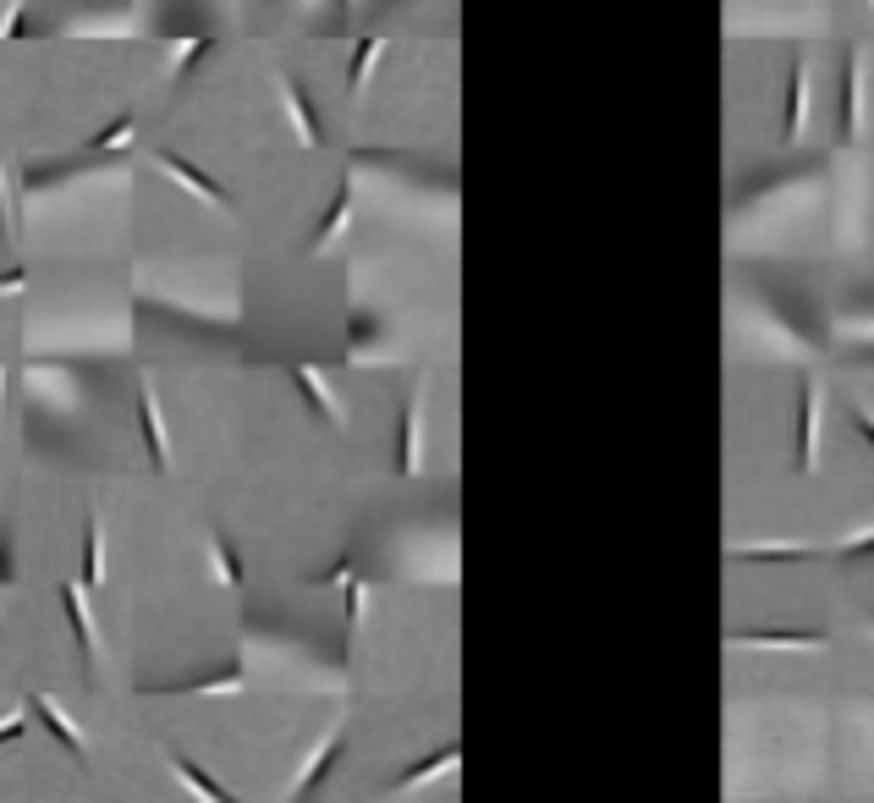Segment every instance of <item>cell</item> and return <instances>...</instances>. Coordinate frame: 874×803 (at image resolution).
<instances>
[{
    "label": "cell",
    "mask_w": 874,
    "mask_h": 803,
    "mask_svg": "<svg viewBox=\"0 0 874 803\" xmlns=\"http://www.w3.org/2000/svg\"><path fill=\"white\" fill-rule=\"evenodd\" d=\"M820 413H825V391H820V380H803V391H798V474H814Z\"/></svg>",
    "instance_id": "6da1fadb"
},
{
    "label": "cell",
    "mask_w": 874,
    "mask_h": 803,
    "mask_svg": "<svg viewBox=\"0 0 874 803\" xmlns=\"http://www.w3.org/2000/svg\"><path fill=\"white\" fill-rule=\"evenodd\" d=\"M836 133H842V144H853L864 133V55L858 50H847V61H842V122H836Z\"/></svg>",
    "instance_id": "7a4b0ae2"
},
{
    "label": "cell",
    "mask_w": 874,
    "mask_h": 803,
    "mask_svg": "<svg viewBox=\"0 0 874 803\" xmlns=\"http://www.w3.org/2000/svg\"><path fill=\"white\" fill-rule=\"evenodd\" d=\"M154 165L176 182V187H187L193 198H204V204H215V209H232V193L226 187H215L198 165H187V161H176V155H165V150H154Z\"/></svg>",
    "instance_id": "3957f363"
},
{
    "label": "cell",
    "mask_w": 874,
    "mask_h": 803,
    "mask_svg": "<svg viewBox=\"0 0 874 803\" xmlns=\"http://www.w3.org/2000/svg\"><path fill=\"white\" fill-rule=\"evenodd\" d=\"M803 122H809V66L792 61V72H786V105H781V144H798Z\"/></svg>",
    "instance_id": "277c9868"
},
{
    "label": "cell",
    "mask_w": 874,
    "mask_h": 803,
    "mask_svg": "<svg viewBox=\"0 0 874 803\" xmlns=\"http://www.w3.org/2000/svg\"><path fill=\"white\" fill-rule=\"evenodd\" d=\"M820 628H775V634H727V649H825Z\"/></svg>",
    "instance_id": "5b68a950"
},
{
    "label": "cell",
    "mask_w": 874,
    "mask_h": 803,
    "mask_svg": "<svg viewBox=\"0 0 874 803\" xmlns=\"http://www.w3.org/2000/svg\"><path fill=\"white\" fill-rule=\"evenodd\" d=\"M28 710H33V716H39V721L50 727V738H55V743H61V749H66L72 760H89V749H83L78 727L66 721V710H61V704H55L50 693H28Z\"/></svg>",
    "instance_id": "8992f818"
},
{
    "label": "cell",
    "mask_w": 874,
    "mask_h": 803,
    "mask_svg": "<svg viewBox=\"0 0 874 803\" xmlns=\"http://www.w3.org/2000/svg\"><path fill=\"white\" fill-rule=\"evenodd\" d=\"M419 413H424V391H413L402 402V435H397V474L402 480L419 474Z\"/></svg>",
    "instance_id": "52a82bcc"
},
{
    "label": "cell",
    "mask_w": 874,
    "mask_h": 803,
    "mask_svg": "<svg viewBox=\"0 0 874 803\" xmlns=\"http://www.w3.org/2000/svg\"><path fill=\"white\" fill-rule=\"evenodd\" d=\"M138 424H144V446H148V463H154V474H165V469H171V452H165L160 402H154V385H148V380H144V391H138Z\"/></svg>",
    "instance_id": "ba28073f"
},
{
    "label": "cell",
    "mask_w": 874,
    "mask_h": 803,
    "mask_svg": "<svg viewBox=\"0 0 874 803\" xmlns=\"http://www.w3.org/2000/svg\"><path fill=\"white\" fill-rule=\"evenodd\" d=\"M281 94H287V111H291V122H297V138H302L308 150H319L325 138H319V116H313V100H308V89H302L297 78H281Z\"/></svg>",
    "instance_id": "9c48e42d"
},
{
    "label": "cell",
    "mask_w": 874,
    "mask_h": 803,
    "mask_svg": "<svg viewBox=\"0 0 874 803\" xmlns=\"http://www.w3.org/2000/svg\"><path fill=\"white\" fill-rule=\"evenodd\" d=\"M814 545L803 539H775V545H731L727 562H809Z\"/></svg>",
    "instance_id": "30bf717a"
},
{
    "label": "cell",
    "mask_w": 874,
    "mask_h": 803,
    "mask_svg": "<svg viewBox=\"0 0 874 803\" xmlns=\"http://www.w3.org/2000/svg\"><path fill=\"white\" fill-rule=\"evenodd\" d=\"M291 374H297V385H302V397L313 402V413H325V419H330V424L341 430V424H347V413H341V402H336V391H330V385L319 380V369H308V363H297Z\"/></svg>",
    "instance_id": "8fae6325"
},
{
    "label": "cell",
    "mask_w": 874,
    "mask_h": 803,
    "mask_svg": "<svg viewBox=\"0 0 874 803\" xmlns=\"http://www.w3.org/2000/svg\"><path fill=\"white\" fill-rule=\"evenodd\" d=\"M347 215H352V176H341V182H336V204L325 209V220H319V231H313V254H319V248H330V243L341 237Z\"/></svg>",
    "instance_id": "7c38bea8"
},
{
    "label": "cell",
    "mask_w": 874,
    "mask_h": 803,
    "mask_svg": "<svg viewBox=\"0 0 874 803\" xmlns=\"http://www.w3.org/2000/svg\"><path fill=\"white\" fill-rule=\"evenodd\" d=\"M341 743H347V732H341V727H336V732H330V738H325V749H319V754H313V760H308V771H302V776H297V787H291V799H308V793H313V787H319V782H325V771H330V765H336V754H341Z\"/></svg>",
    "instance_id": "4fadbf2b"
},
{
    "label": "cell",
    "mask_w": 874,
    "mask_h": 803,
    "mask_svg": "<svg viewBox=\"0 0 874 803\" xmlns=\"http://www.w3.org/2000/svg\"><path fill=\"white\" fill-rule=\"evenodd\" d=\"M78 584L94 589V595L105 584V534H100V523H83V578Z\"/></svg>",
    "instance_id": "5bb4252c"
},
{
    "label": "cell",
    "mask_w": 874,
    "mask_h": 803,
    "mask_svg": "<svg viewBox=\"0 0 874 803\" xmlns=\"http://www.w3.org/2000/svg\"><path fill=\"white\" fill-rule=\"evenodd\" d=\"M456 760H462V749H456V743H445V749H435V754H430L424 765H413V771H402V776L391 782V793H408V787H424L430 776H440V771H451Z\"/></svg>",
    "instance_id": "9a60e30c"
},
{
    "label": "cell",
    "mask_w": 874,
    "mask_h": 803,
    "mask_svg": "<svg viewBox=\"0 0 874 803\" xmlns=\"http://www.w3.org/2000/svg\"><path fill=\"white\" fill-rule=\"evenodd\" d=\"M61 606H66V628H72L78 649L94 660V622H89V611H83V595H78V584H61Z\"/></svg>",
    "instance_id": "2e32d148"
},
{
    "label": "cell",
    "mask_w": 874,
    "mask_h": 803,
    "mask_svg": "<svg viewBox=\"0 0 874 803\" xmlns=\"http://www.w3.org/2000/svg\"><path fill=\"white\" fill-rule=\"evenodd\" d=\"M171 771H176V782H182L187 793H198V799H209V803H232V793H226V787H215V782H209V776H204L198 765H187L182 754L171 760Z\"/></svg>",
    "instance_id": "e0dca14e"
},
{
    "label": "cell",
    "mask_w": 874,
    "mask_h": 803,
    "mask_svg": "<svg viewBox=\"0 0 874 803\" xmlns=\"http://www.w3.org/2000/svg\"><path fill=\"white\" fill-rule=\"evenodd\" d=\"M380 50H385V39H358V44H352V66H347V89H352V94L363 89V78H369V66H374Z\"/></svg>",
    "instance_id": "ac0fdd59"
},
{
    "label": "cell",
    "mask_w": 874,
    "mask_h": 803,
    "mask_svg": "<svg viewBox=\"0 0 874 803\" xmlns=\"http://www.w3.org/2000/svg\"><path fill=\"white\" fill-rule=\"evenodd\" d=\"M209 556H215V573H220V584H226V589H243V562L232 556V545H226L220 534H209Z\"/></svg>",
    "instance_id": "d6986e66"
},
{
    "label": "cell",
    "mask_w": 874,
    "mask_h": 803,
    "mask_svg": "<svg viewBox=\"0 0 874 803\" xmlns=\"http://www.w3.org/2000/svg\"><path fill=\"white\" fill-rule=\"evenodd\" d=\"M243 688V671L232 666V671H220V677H204V682H176L171 693H237Z\"/></svg>",
    "instance_id": "ffe728a7"
},
{
    "label": "cell",
    "mask_w": 874,
    "mask_h": 803,
    "mask_svg": "<svg viewBox=\"0 0 874 803\" xmlns=\"http://www.w3.org/2000/svg\"><path fill=\"white\" fill-rule=\"evenodd\" d=\"M127 138H133V116L122 111L111 127H100V133L89 138V150H127Z\"/></svg>",
    "instance_id": "44dd1931"
},
{
    "label": "cell",
    "mask_w": 874,
    "mask_h": 803,
    "mask_svg": "<svg viewBox=\"0 0 874 803\" xmlns=\"http://www.w3.org/2000/svg\"><path fill=\"white\" fill-rule=\"evenodd\" d=\"M831 556H842V562H858V556H874V528H858V534L836 539V545H831Z\"/></svg>",
    "instance_id": "7402d4cb"
},
{
    "label": "cell",
    "mask_w": 874,
    "mask_h": 803,
    "mask_svg": "<svg viewBox=\"0 0 874 803\" xmlns=\"http://www.w3.org/2000/svg\"><path fill=\"white\" fill-rule=\"evenodd\" d=\"M358 628H363V578L347 573V634H358Z\"/></svg>",
    "instance_id": "603a6c76"
},
{
    "label": "cell",
    "mask_w": 874,
    "mask_h": 803,
    "mask_svg": "<svg viewBox=\"0 0 874 803\" xmlns=\"http://www.w3.org/2000/svg\"><path fill=\"white\" fill-rule=\"evenodd\" d=\"M22 727H28V721H22L17 710H11V716H0V743H17V738H22Z\"/></svg>",
    "instance_id": "cb8c5ba5"
},
{
    "label": "cell",
    "mask_w": 874,
    "mask_h": 803,
    "mask_svg": "<svg viewBox=\"0 0 874 803\" xmlns=\"http://www.w3.org/2000/svg\"><path fill=\"white\" fill-rule=\"evenodd\" d=\"M0 589H11V545H6V523H0Z\"/></svg>",
    "instance_id": "d4e9b609"
},
{
    "label": "cell",
    "mask_w": 874,
    "mask_h": 803,
    "mask_svg": "<svg viewBox=\"0 0 874 803\" xmlns=\"http://www.w3.org/2000/svg\"><path fill=\"white\" fill-rule=\"evenodd\" d=\"M853 430H858V435L874 446V413H870V408H853Z\"/></svg>",
    "instance_id": "484cf974"
},
{
    "label": "cell",
    "mask_w": 874,
    "mask_h": 803,
    "mask_svg": "<svg viewBox=\"0 0 874 803\" xmlns=\"http://www.w3.org/2000/svg\"><path fill=\"white\" fill-rule=\"evenodd\" d=\"M17 287H22V270H17V265H11V270H6V276H0V292H17Z\"/></svg>",
    "instance_id": "4316f807"
},
{
    "label": "cell",
    "mask_w": 874,
    "mask_h": 803,
    "mask_svg": "<svg viewBox=\"0 0 874 803\" xmlns=\"http://www.w3.org/2000/svg\"><path fill=\"white\" fill-rule=\"evenodd\" d=\"M11 231H6V187H0V243H6Z\"/></svg>",
    "instance_id": "83f0119b"
},
{
    "label": "cell",
    "mask_w": 874,
    "mask_h": 803,
    "mask_svg": "<svg viewBox=\"0 0 874 803\" xmlns=\"http://www.w3.org/2000/svg\"><path fill=\"white\" fill-rule=\"evenodd\" d=\"M870 628H874V617H870Z\"/></svg>",
    "instance_id": "f1b7e54d"
}]
</instances>
